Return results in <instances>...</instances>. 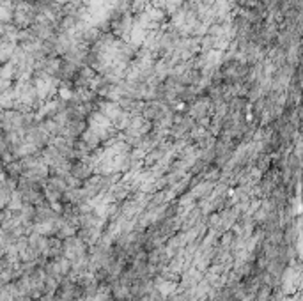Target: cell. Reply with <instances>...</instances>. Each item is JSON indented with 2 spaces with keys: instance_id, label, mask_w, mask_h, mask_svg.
<instances>
[{
  "instance_id": "obj_1",
  "label": "cell",
  "mask_w": 303,
  "mask_h": 301,
  "mask_svg": "<svg viewBox=\"0 0 303 301\" xmlns=\"http://www.w3.org/2000/svg\"><path fill=\"white\" fill-rule=\"evenodd\" d=\"M36 6L29 0H14V9H13V21L20 31L31 29V25L36 20Z\"/></svg>"
},
{
  "instance_id": "obj_2",
  "label": "cell",
  "mask_w": 303,
  "mask_h": 301,
  "mask_svg": "<svg viewBox=\"0 0 303 301\" xmlns=\"http://www.w3.org/2000/svg\"><path fill=\"white\" fill-rule=\"evenodd\" d=\"M108 27H110V31H112L110 34L114 36V38H126L128 32L132 31V27H133V16L130 13L117 14V16H114V20H110Z\"/></svg>"
},
{
  "instance_id": "obj_3",
  "label": "cell",
  "mask_w": 303,
  "mask_h": 301,
  "mask_svg": "<svg viewBox=\"0 0 303 301\" xmlns=\"http://www.w3.org/2000/svg\"><path fill=\"white\" fill-rule=\"evenodd\" d=\"M190 117L193 119V121H200V119L204 117H209V114H211V99L208 98V96H199L197 99H193L192 103L188 105V112Z\"/></svg>"
},
{
  "instance_id": "obj_4",
  "label": "cell",
  "mask_w": 303,
  "mask_h": 301,
  "mask_svg": "<svg viewBox=\"0 0 303 301\" xmlns=\"http://www.w3.org/2000/svg\"><path fill=\"white\" fill-rule=\"evenodd\" d=\"M87 129V122L85 119H69L67 124L62 128L61 135L69 140H77V136H82V133Z\"/></svg>"
},
{
  "instance_id": "obj_5",
  "label": "cell",
  "mask_w": 303,
  "mask_h": 301,
  "mask_svg": "<svg viewBox=\"0 0 303 301\" xmlns=\"http://www.w3.org/2000/svg\"><path fill=\"white\" fill-rule=\"evenodd\" d=\"M96 106H98L99 112L103 114L105 117H107L110 122L114 121L115 117H119V114L122 112L121 105H119L117 101H110V99H105V101H99Z\"/></svg>"
},
{
  "instance_id": "obj_6",
  "label": "cell",
  "mask_w": 303,
  "mask_h": 301,
  "mask_svg": "<svg viewBox=\"0 0 303 301\" xmlns=\"http://www.w3.org/2000/svg\"><path fill=\"white\" fill-rule=\"evenodd\" d=\"M96 75H98V73H96L91 66H82V68L78 69L77 76L73 78V84L77 85V87H89L91 81H92V78H94Z\"/></svg>"
},
{
  "instance_id": "obj_7",
  "label": "cell",
  "mask_w": 303,
  "mask_h": 301,
  "mask_svg": "<svg viewBox=\"0 0 303 301\" xmlns=\"http://www.w3.org/2000/svg\"><path fill=\"white\" fill-rule=\"evenodd\" d=\"M145 36H147V31L133 23L132 31H130V32H128V36H126V38H128L126 41H128V43L132 44V46H135V48H140L142 44H144V41H145Z\"/></svg>"
},
{
  "instance_id": "obj_8",
  "label": "cell",
  "mask_w": 303,
  "mask_h": 301,
  "mask_svg": "<svg viewBox=\"0 0 303 301\" xmlns=\"http://www.w3.org/2000/svg\"><path fill=\"white\" fill-rule=\"evenodd\" d=\"M94 172L92 170V167L91 165H87V163H84V161H74L73 163V167H71V176L74 177V179H87V177H91V174Z\"/></svg>"
},
{
  "instance_id": "obj_9",
  "label": "cell",
  "mask_w": 303,
  "mask_h": 301,
  "mask_svg": "<svg viewBox=\"0 0 303 301\" xmlns=\"http://www.w3.org/2000/svg\"><path fill=\"white\" fill-rule=\"evenodd\" d=\"M266 59L269 62H271L273 66H275L276 69L282 68L284 64H286V50L280 46H271L266 55Z\"/></svg>"
},
{
  "instance_id": "obj_10",
  "label": "cell",
  "mask_w": 303,
  "mask_h": 301,
  "mask_svg": "<svg viewBox=\"0 0 303 301\" xmlns=\"http://www.w3.org/2000/svg\"><path fill=\"white\" fill-rule=\"evenodd\" d=\"M82 142L85 144V146L89 147L91 151H96L98 147L101 146V139L98 136V133L94 131V129H91V128H87L84 133H82Z\"/></svg>"
},
{
  "instance_id": "obj_11",
  "label": "cell",
  "mask_w": 303,
  "mask_h": 301,
  "mask_svg": "<svg viewBox=\"0 0 303 301\" xmlns=\"http://www.w3.org/2000/svg\"><path fill=\"white\" fill-rule=\"evenodd\" d=\"M14 48H16V43H11V41L0 38V64H6V62L11 61Z\"/></svg>"
},
{
  "instance_id": "obj_12",
  "label": "cell",
  "mask_w": 303,
  "mask_h": 301,
  "mask_svg": "<svg viewBox=\"0 0 303 301\" xmlns=\"http://www.w3.org/2000/svg\"><path fill=\"white\" fill-rule=\"evenodd\" d=\"M91 149H89L87 146H85L82 140H74L73 142V159H77V161H80V159L87 158L89 154H91Z\"/></svg>"
},
{
  "instance_id": "obj_13",
  "label": "cell",
  "mask_w": 303,
  "mask_h": 301,
  "mask_svg": "<svg viewBox=\"0 0 303 301\" xmlns=\"http://www.w3.org/2000/svg\"><path fill=\"white\" fill-rule=\"evenodd\" d=\"M14 75H16V68H14V64L6 62L4 66H0V78H2V80H11V81H13Z\"/></svg>"
},
{
  "instance_id": "obj_14",
  "label": "cell",
  "mask_w": 303,
  "mask_h": 301,
  "mask_svg": "<svg viewBox=\"0 0 303 301\" xmlns=\"http://www.w3.org/2000/svg\"><path fill=\"white\" fill-rule=\"evenodd\" d=\"M202 177L206 181H216L220 177V169L218 167H206L204 172H202Z\"/></svg>"
},
{
  "instance_id": "obj_15",
  "label": "cell",
  "mask_w": 303,
  "mask_h": 301,
  "mask_svg": "<svg viewBox=\"0 0 303 301\" xmlns=\"http://www.w3.org/2000/svg\"><path fill=\"white\" fill-rule=\"evenodd\" d=\"M48 186L55 188V189H57V191H64L67 184H66L64 177H61V176H55V177H52V179L48 181Z\"/></svg>"
},
{
  "instance_id": "obj_16",
  "label": "cell",
  "mask_w": 303,
  "mask_h": 301,
  "mask_svg": "<svg viewBox=\"0 0 303 301\" xmlns=\"http://www.w3.org/2000/svg\"><path fill=\"white\" fill-rule=\"evenodd\" d=\"M6 170L11 174V176H20L21 170H23V169H21V163L20 161H14V159H13V161L6 163Z\"/></svg>"
},
{
  "instance_id": "obj_17",
  "label": "cell",
  "mask_w": 303,
  "mask_h": 301,
  "mask_svg": "<svg viewBox=\"0 0 303 301\" xmlns=\"http://www.w3.org/2000/svg\"><path fill=\"white\" fill-rule=\"evenodd\" d=\"M114 191H115V197H119V199H122V197L126 195V186H124V184H119V186H115V188H114Z\"/></svg>"
}]
</instances>
